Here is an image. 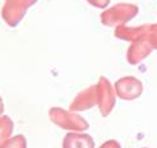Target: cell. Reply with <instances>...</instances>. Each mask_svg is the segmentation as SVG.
Instances as JSON below:
<instances>
[{
    "label": "cell",
    "mask_w": 157,
    "mask_h": 148,
    "mask_svg": "<svg viewBox=\"0 0 157 148\" xmlns=\"http://www.w3.org/2000/svg\"><path fill=\"white\" fill-rule=\"evenodd\" d=\"M49 119L58 128L68 131H86L90 129V124L83 116L61 107H51L49 110Z\"/></svg>",
    "instance_id": "6da1fadb"
},
{
    "label": "cell",
    "mask_w": 157,
    "mask_h": 148,
    "mask_svg": "<svg viewBox=\"0 0 157 148\" xmlns=\"http://www.w3.org/2000/svg\"><path fill=\"white\" fill-rule=\"evenodd\" d=\"M139 8L132 3H119L111 8H107L100 14L101 23L106 27H119L125 26L129 21L137 17Z\"/></svg>",
    "instance_id": "7a4b0ae2"
},
{
    "label": "cell",
    "mask_w": 157,
    "mask_h": 148,
    "mask_svg": "<svg viewBox=\"0 0 157 148\" xmlns=\"http://www.w3.org/2000/svg\"><path fill=\"white\" fill-rule=\"evenodd\" d=\"M38 0H5L2 8V18L6 26L17 27L23 21L27 10Z\"/></svg>",
    "instance_id": "3957f363"
},
{
    "label": "cell",
    "mask_w": 157,
    "mask_h": 148,
    "mask_svg": "<svg viewBox=\"0 0 157 148\" xmlns=\"http://www.w3.org/2000/svg\"><path fill=\"white\" fill-rule=\"evenodd\" d=\"M97 85V106L100 114L106 118L113 112L115 104H116V93L115 88L113 87L111 82H110L106 77H100Z\"/></svg>",
    "instance_id": "277c9868"
},
{
    "label": "cell",
    "mask_w": 157,
    "mask_h": 148,
    "mask_svg": "<svg viewBox=\"0 0 157 148\" xmlns=\"http://www.w3.org/2000/svg\"><path fill=\"white\" fill-rule=\"evenodd\" d=\"M114 88H115L116 96L119 98L124 101H133L142 96L143 83L136 77L127 75V77L119 78L115 82Z\"/></svg>",
    "instance_id": "5b68a950"
},
{
    "label": "cell",
    "mask_w": 157,
    "mask_h": 148,
    "mask_svg": "<svg viewBox=\"0 0 157 148\" xmlns=\"http://www.w3.org/2000/svg\"><path fill=\"white\" fill-rule=\"evenodd\" d=\"M97 85L92 84L84 88L74 97V100L69 104V110L75 112L87 111L90 108L97 106Z\"/></svg>",
    "instance_id": "8992f818"
},
{
    "label": "cell",
    "mask_w": 157,
    "mask_h": 148,
    "mask_svg": "<svg viewBox=\"0 0 157 148\" xmlns=\"http://www.w3.org/2000/svg\"><path fill=\"white\" fill-rule=\"evenodd\" d=\"M153 47L148 42L147 38H140L134 42H132L127 50V61L130 65H138L140 61H143L150 54Z\"/></svg>",
    "instance_id": "52a82bcc"
},
{
    "label": "cell",
    "mask_w": 157,
    "mask_h": 148,
    "mask_svg": "<svg viewBox=\"0 0 157 148\" xmlns=\"http://www.w3.org/2000/svg\"><path fill=\"white\" fill-rule=\"evenodd\" d=\"M151 25H143L138 27H127V26H119L115 28L114 36L119 40L134 42L140 38H147L148 32H150Z\"/></svg>",
    "instance_id": "ba28073f"
},
{
    "label": "cell",
    "mask_w": 157,
    "mask_h": 148,
    "mask_svg": "<svg viewBox=\"0 0 157 148\" xmlns=\"http://www.w3.org/2000/svg\"><path fill=\"white\" fill-rule=\"evenodd\" d=\"M63 148H95V141L84 131H69L63 138Z\"/></svg>",
    "instance_id": "9c48e42d"
},
{
    "label": "cell",
    "mask_w": 157,
    "mask_h": 148,
    "mask_svg": "<svg viewBox=\"0 0 157 148\" xmlns=\"http://www.w3.org/2000/svg\"><path fill=\"white\" fill-rule=\"evenodd\" d=\"M13 130H14V123L10 119V116L8 115L0 116V147L9 138H12Z\"/></svg>",
    "instance_id": "30bf717a"
},
{
    "label": "cell",
    "mask_w": 157,
    "mask_h": 148,
    "mask_svg": "<svg viewBox=\"0 0 157 148\" xmlns=\"http://www.w3.org/2000/svg\"><path fill=\"white\" fill-rule=\"evenodd\" d=\"M0 148H27V139L23 134H17L8 139Z\"/></svg>",
    "instance_id": "8fae6325"
},
{
    "label": "cell",
    "mask_w": 157,
    "mask_h": 148,
    "mask_svg": "<svg viewBox=\"0 0 157 148\" xmlns=\"http://www.w3.org/2000/svg\"><path fill=\"white\" fill-rule=\"evenodd\" d=\"M147 40L151 44L153 50H157V23L151 25L150 32H148V36H147Z\"/></svg>",
    "instance_id": "7c38bea8"
},
{
    "label": "cell",
    "mask_w": 157,
    "mask_h": 148,
    "mask_svg": "<svg viewBox=\"0 0 157 148\" xmlns=\"http://www.w3.org/2000/svg\"><path fill=\"white\" fill-rule=\"evenodd\" d=\"M88 4L92 5V6H95L97 8V9H107V6L110 4V2L111 0H87Z\"/></svg>",
    "instance_id": "4fadbf2b"
},
{
    "label": "cell",
    "mask_w": 157,
    "mask_h": 148,
    "mask_svg": "<svg viewBox=\"0 0 157 148\" xmlns=\"http://www.w3.org/2000/svg\"><path fill=\"white\" fill-rule=\"evenodd\" d=\"M100 148H121V144L115 139H109L104 144H101Z\"/></svg>",
    "instance_id": "5bb4252c"
},
{
    "label": "cell",
    "mask_w": 157,
    "mask_h": 148,
    "mask_svg": "<svg viewBox=\"0 0 157 148\" xmlns=\"http://www.w3.org/2000/svg\"><path fill=\"white\" fill-rule=\"evenodd\" d=\"M4 114V102H3V98L0 97V116Z\"/></svg>",
    "instance_id": "9a60e30c"
}]
</instances>
